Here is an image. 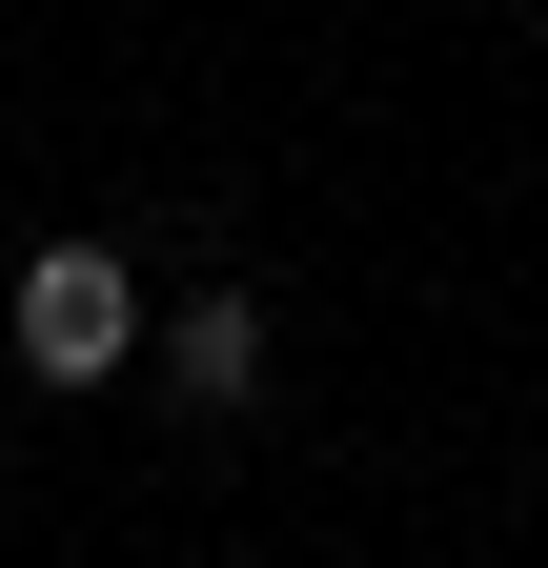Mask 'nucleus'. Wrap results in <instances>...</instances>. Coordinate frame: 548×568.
Here are the masks:
<instances>
[{
	"label": "nucleus",
	"mask_w": 548,
	"mask_h": 568,
	"mask_svg": "<svg viewBox=\"0 0 548 568\" xmlns=\"http://www.w3.org/2000/svg\"><path fill=\"white\" fill-rule=\"evenodd\" d=\"M163 386H183V406H244V386H264V305H244V284H203V305L163 325Z\"/></svg>",
	"instance_id": "f03ea898"
},
{
	"label": "nucleus",
	"mask_w": 548,
	"mask_h": 568,
	"mask_svg": "<svg viewBox=\"0 0 548 568\" xmlns=\"http://www.w3.org/2000/svg\"><path fill=\"white\" fill-rule=\"evenodd\" d=\"M0 345H21L41 386H122V366H143V284H122V244H41L21 305H0Z\"/></svg>",
	"instance_id": "f257e3e1"
}]
</instances>
